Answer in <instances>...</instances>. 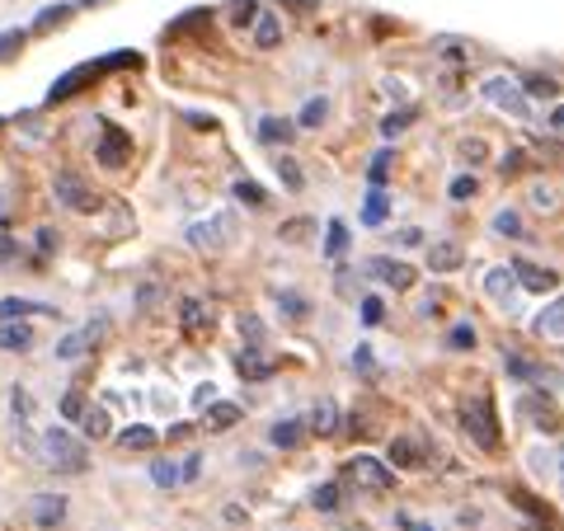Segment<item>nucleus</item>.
I'll return each mask as SVG.
<instances>
[{
    "instance_id": "f257e3e1",
    "label": "nucleus",
    "mask_w": 564,
    "mask_h": 531,
    "mask_svg": "<svg viewBox=\"0 0 564 531\" xmlns=\"http://www.w3.org/2000/svg\"><path fill=\"white\" fill-rule=\"evenodd\" d=\"M39 456H43L47 470H62V475H80L90 466V447H85V437H76L70 429H43Z\"/></svg>"
},
{
    "instance_id": "f03ea898",
    "label": "nucleus",
    "mask_w": 564,
    "mask_h": 531,
    "mask_svg": "<svg viewBox=\"0 0 564 531\" xmlns=\"http://www.w3.org/2000/svg\"><path fill=\"white\" fill-rule=\"evenodd\" d=\"M122 66H141V57H137V52H113V57H104V62H80L76 71H66V76L52 80L47 104H66L70 95H80L85 85H95L104 71H122Z\"/></svg>"
},
{
    "instance_id": "7ed1b4c3",
    "label": "nucleus",
    "mask_w": 564,
    "mask_h": 531,
    "mask_svg": "<svg viewBox=\"0 0 564 531\" xmlns=\"http://www.w3.org/2000/svg\"><path fill=\"white\" fill-rule=\"evenodd\" d=\"M480 95H485L499 113H508V118H518V122L532 118V99L522 95V85H518L513 76H489V80L480 85Z\"/></svg>"
},
{
    "instance_id": "20e7f679",
    "label": "nucleus",
    "mask_w": 564,
    "mask_h": 531,
    "mask_svg": "<svg viewBox=\"0 0 564 531\" xmlns=\"http://www.w3.org/2000/svg\"><path fill=\"white\" fill-rule=\"evenodd\" d=\"M231 240H236V212H212L207 221H193V226H188V245H193V250L217 254V250H226Z\"/></svg>"
},
{
    "instance_id": "39448f33",
    "label": "nucleus",
    "mask_w": 564,
    "mask_h": 531,
    "mask_svg": "<svg viewBox=\"0 0 564 531\" xmlns=\"http://www.w3.org/2000/svg\"><path fill=\"white\" fill-rule=\"evenodd\" d=\"M462 433L475 442V447H485V452H499V419H494V404H489L485 395L462 410Z\"/></svg>"
},
{
    "instance_id": "423d86ee",
    "label": "nucleus",
    "mask_w": 564,
    "mask_h": 531,
    "mask_svg": "<svg viewBox=\"0 0 564 531\" xmlns=\"http://www.w3.org/2000/svg\"><path fill=\"white\" fill-rule=\"evenodd\" d=\"M52 198L70 212H99V193L90 188V180H80L76 170H57L52 174Z\"/></svg>"
},
{
    "instance_id": "0eeeda50",
    "label": "nucleus",
    "mask_w": 564,
    "mask_h": 531,
    "mask_svg": "<svg viewBox=\"0 0 564 531\" xmlns=\"http://www.w3.org/2000/svg\"><path fill=\"white\" fill-rule=\"evenodd\" d=\"M344 480H348V485H358V489L386 494V489H395V470L386 466V462H377V456L358 452V456H352V462L344 466Z\"/></svg>"
},
{
    "instance_id": "6e6552de",
    "label": "nucleus",
    "mask_w": 564,
    "mask_h": 531,
    "mask_svg": "<svg viewBox=\"0 0 564 531\" xmlns=\"http://www.w3.org/2000/svg\"><path fill=\"white\" fill-rule=\"evenodd\" d=\"M95 161L104 170H122L132 161V132L113 128V122H99V141H95Z\"/></svg>"
},
{
    "instance_id": "1a4fd4ad",
    "label": "nucleus",
    "mask_w": 564,
    "mask_h": 531,
    "mask_svg": "<svg viewBox=\"0 0 564 531\" xmlns=\"http://www.w3.org/2000/svg\"><path fill=\"white\" fill-rule=\"evenodd\" d=\"M104 334H109V321H95V325H85V329H70L66 339H57V348H52V353H57V362H80L85 353H90L104 339Z\"/></svg>"
},
{
    "instance_id": "9d476101",
    "label": "nucleus",
    "mask_w": 564,
    "mask_h": 531,
    "mask_svg": "<svg viewBox=\"0 0 564 531\" xmlns=\"http://www.w3.org/2000/svg\"><path fill=\"white\" fill-rule=\"evenodd\" d=\"M362 269L372 273L381 288H395V292H410L414 288V269H410V263H400V259H391V254H372Z\"/></svg>"
},
{
    "instance_id": "9b49d317",
    "label": "nucleus",
    "mask_w": 564,
    "mask_h": 531,
    "mask_svg": "<svg viewBox=\"0 0 564 531\" xmlns=\"http://www.w3.org/2000/svg\"><path fill=\"white\" fill-rule=\"evenodd\" d=\"M29 518H33V527L57 531L66 522V494H33V499H29Z\"/></svg>"
},
{
    "instance_id": "f8f14e48",
    "label": "nucleus",
    "mask_w": 564,
    "mask_h": 531,
    "mask_svg": "<svg viewBox=\"0 0 564 531\" xmlns=\"http://www.w3.org/2000/svg\"><path fill=\"white\" fill-rule=\"evenodd\" d=\"M518 414H522V419H532L545 437H555V433H560V414H555V404L545 400V391L522 395V400H518Z\"/></svg>"
},
{
    "instance_id": "ddd939ff",
    "label": "nucleus",
    "mask_w": 564,
    "mask_h": 531,
    "mask_svg": "<svg viewBox=\"0 0 564 531\" xmlns=\"http://www.w3.org/2000/svg\"><path fill=\"white\" fill-rule=\"evenodd\" d=\"M33 315H52L57 321V306L33 296H0V321H33Z\"/></svg>"
},
{
    "instance_id": "4468645a",
    "label": "nucleus",
    "mask_w": 564,
    "mask_h": 531,
    "mask_svg": "<svg viewBox=\"0 0 564 531\" xmlns=\"http://www.w3.org/2000/svg\"><path fill=\"white\" fill-rule=\"evenodd\" d=\"M513 278L522 282L527 292H555L560 288V273L541 269V263H532V259H513Z\"/></svg>"
},
{
    "instance_id": "2eb2a0df",
    "label": "nucleus",
    "mask_w": 564,
    "mask_h": 531,
    "mask_svg": "<svg viewBox=\"0 0 564 531\" xmlns=\"http://www.w3.org/2000/svg\"><path fill=\"white\" fill-rule=\"evenodd\" d=\"M386 462L404 466V470H423V466H429V452H423V442H414V437H391V447H386Z\"/></svg>"
},
{
    "instance_id": "dca6fc26",
    "label": "nucleus",
    "mask_w": 564,
    "mask_h": 531,
    "mask_svg": "<svg viewBox=\"0 0 564 531\" xmlns=\"http://www.w3.org/2000/svg\"><path fill=\"white\" fill-rule=\"evenodd\" d=\"M250 39H254L259 52H273V47L282 43V14L259 10V14H254V24H250Z\"/></svg>"
},
{
    "instance_id": "f3484780",
    "label": "nucleus",
    "mask_w": 564,
    "mask_h": 531,
    "mask_svg": "<svg viewBox=\"0 0 564 531\" xmlns=\"http://www.w3.org/2000/svg\"><path fill=\"white\" fill-rule=\"evenodd\" d=\"M76 429H80L85 442H104V437L113 433V419H109V410H104V404H85V414L76 419Z\"/></svg>"
},
{
    "instance_id": "a211bd4d",
    "label": "nucleus",
    "mask_w": 564,
    "mask_h": 531,
    "mask_svg": "<svg viewBox=\"0 0 564 531\" xmlns=\"http://www.w3.org/2000/svg\"><path fill=\"white\" fill-rule=\"evenodd\" d=\"M485 292H489L494 301H499V306L513 311V306H518V278H513V269H489Z\"/></svg>"
},
{
    "instance_id": "6ab92c4d",
    "label": "nucleus",
    "mask_w": 564,
    "mask_h": 531,
    "mask_svg": "<svg viewBox=\"0 0 564 531\" xmlns=\"http://www.w3.org/2000/svg\"><path fill=\"white\" fill-rule=\"evenodd\" d=\"M33 344V325L29 321H0V353H29Z\"/></svg>"
},
{
    "instance_id": "aec40b11",
    "label": "nucleus",
    "mask_w": 564,
    "mask_h": 531,
    "mask_svg": "<svg viewBox=\"0 0 564 531\" xmlns=\"http://www.w3.org/2000/svg\"><path fill=\"white\" fill-rule=\"evenodd\" d=\"M236 371H240L245 381H263V377H273V371H278V362L273 358H259V344H250V348H240Z\"/></svg>"
},
{
    "instance_id": "412c9836",
    "label": "nucleus",
    "mask_w": 564,
    "mask_h": 531,
    "mask_svg": "<svg viewBox=\"0 0 564 531\" xmlns=\"http://www.w3.org/2000/svg\"><path fill=\"white\" fill-rule=\"evenodd\" d=\"M155 442H161V433H155L151 423H128V429L118 433V447L122 452H155Z\"/></svg>"
},
{
    "instance_id": "4be33fe9",
    "label": "nucleus",
    "mask_w": 564,
    "mask_h": 531,
    "mask_svg": "<svg viewBox=\"0 0 564 531\" xmlns=\"http://www.w3.org/2000/svg\"><path fill=\"white\" fill-rule=\"evenodd\" d=\"M292 137H296V122L292 118H278V113L259 118V141H263V147H288Z\"/></svg>"
},
{
    "instance_id": "5701e85b",
    "label": "nucleus",
    "mask_w": 564,
    "mask_h": 531,
    "mask_svg": "<svg viewBox=\"0 0 564 531\" xmlns=\"http://www.w3.org/2000/svg\"><path fill=\"white\" fill-rule=\"evenodd\" d=\"M462 245L456 240H433V250H429V269L433 273H452V269H462Z\"/></svg>"
},
{
    "instance_id": "b1692460",
    "label": "nucleus",
    "mask_w": 564,
    "mask_h": 531,
    "mask_svg": "<svg viewBox=\"0 0 564 531\" xmlns=\"http://www.w3.org/2000/svg\"><path fill=\"white\" fill-rule=\"evenodd\" d=\"M203 414H207V429L212 433H226L231 423H240V404H231V400H212V404H203Z\"/></svg>"
},
{
    "instance_id": "393cba45",
    "label": "nucleus",
    "mask_w": 564,
    "mask_h": 531,
    "mask_svg": "<svg viewBox=\"0 0 564 531\" xmlns=\"http://www.w3.org/2000/svg\"><path fill=\"white\" fill-rule=\"evenodd\" d=\"M306 433H321V437L339 433V404H334V400H321V404H315L311 419H306Z\"/></svg>"
},
{
    "instance_id": "a878e982",
    "label": "nucleus",
    "mask_w": 564,
    "mask_h": 531,
    "mask_svg": "<svg viewBox=\"0 0 564 531\" xmlns=\"http://www.w3.org/2000/svg\"><path fill=\"white\" fill-rule=\"evenodd\" d=\"M273 447H282V452H292V447H302V437H306V419H282V423H273Z\"/></svg>"
},
{
    "instance_id": "bb28decb",
    "label": "nucleus",
    "mask_w": 564,
    "mask_h": 531,
    "mask_svg": "<svg viewBox=\"0 0 564 531\" xmlns=\"http://www.w3.org/2000/svg\"><path fill=\"white\" fill-rule=\"evenodd\" d=\"M536 334H545V339H564V296H555L551 306L536 315Z\"/></svg>"
},
{
    "instance_id": "cd10ccee",
    "label": "nucleus",
    "mask_w": 564,
    "mask_h": 531,
    "mask_svg": "<svg viewBox=\"0 0 564 531\" xmlns=\"http://www.w3.org/2000/svg\"><path fill=\"white\" fill-rule=\"evenodd\" d=\"M180 311H184V334H207V329H212V311L203 306L198 296H188Z\"/></svg>"
},
{
    "instance_id": "c85d7f7f",
    "label": "nucleus",
    "mask_w": 564,
    "mask_h": 531,
    "mask_svg": "<svg viewBox=\"0 0 564 531\" xmlns=\"http://www.w3.org/2000/svg\"><path fill=\"white\" fill-rule=\"evenodd\" d=\"M273 170H278V180H282V188H288V193H302L306 188V174H302V165H296L288 151L273 161Z\"/></svg>"
},
{
    "instance_id": "c756f323",
    "label": "nucleus",
    "mask_w": 564,
    "mask_h": 531,
    "mask_svg": "<svg viewBox=\"0 0 564 531\" xmlns=\"http://www.w3.org/2000/svg\"><path fill=\"white\" fill-rule=\"evenodd\" d=\"M386 217H391V198H386L381 188H372V193H367V203H362V221L367 226H381Z\"/></svg>"
},
{
    "instance_id": "7c9ffc66",
    "label": "nucleus",
    "mask_w": 564,
    "mask_h": 531,
    "mask_svg": "<svg viewBox=\"0 0 564 531\" xmlns=\"http://www.w3.org/2000/svg\"><path fill=\"white\" fill-rule=\"evenodd\" d=\"M325 118H329V99H325V95H315V99H306V109L296 113V128H306V132H311V128H321Z\"/></svg>"
},
{
    "instance_id": "2f4dec72",
    "label": "nucleus",
    "mask_w": 564,
    "mask_h": 531,
    "mask_svg": "<svg viewBox=\"0 0 564 531\" xmlns=\"http://www.w3.org/2000/svg\"><path fill=\"white\" fill-rule=\"evenodd\" d=\"M339 499H344V485L329 480V485H321V489L311 494V508L315 512H339Z\"/></svg>"
},
{
    "instance_id": "473e14b6",
    "label": "nucleus",
    "mask_w": 564,
    "mask_h": 531,
    "mask_svg": "<svg viewBox=\"0 0 564 531\" xmlns=\"http://www.w3.org/2000/svg\"><path fill=\"white\" fill-rule=\"evenodd\" d=\"M518 85H522L527 99H555V95H560V85H555L551 76H522Z\"/></svg>"
},
{
    "instance_id": "72a5a7b5",
    "label": "nucleus",
    "mask_w": 564,
    "mask_h": 531,
    "mask_svg": "<svg viewBox=\"0 0 564 531\" xmlns=\"http://www.w3.org/2000/svg\"><path fill=\"white\" fill-rule=\"evenodd\" d=\"M344 250H348V226L334 217V221L325 226V254H329V259H339Z\"/></svg>"
},
{
    "instance_id": "f704fd0d",
    "label": "nucleus",
    "mask_w": 564,
    "mask_h": 531,
    "mask_svg": "<svg viewBox=\"0 0 564 531\" xmlns=\"http://www.w3.org/2000/svg\"><path fill=\"white\" fill-rule=\"evenodd\" d=\"M151 480L161 485V489H174V485H184V475H180V462H165V456H161V462L151 466Z\"/></svg>"
},
{
    "instance_id": "c9c22d12",
    "label": "nucleus",
    "mask_w": 564,
    "mask_h": 531,
    "mask_svg": "<svg viewBox=\"0 0 564 531\" xmlns=\"http://www.w3.org/2000/svg\"><path fill=\"white\" fill-rule=\"evenodd\" d=\"M236 198H240L245 207H254V212H259V207H269V193H263L254 180H236Z\"/></svg>"
},
{
    "instance_id": "e433bc0d",
    "label": "nucleus",
    "mask_w": 564,
    "mask_h": 531,
    "mask_svg": "<svg viewBox=\"0 0 564 531\" xmlns=\"http://www.w3.org/2000/svg\"><path fill=\"white\" fill-rule=\"evenodd\" d=\"M254 14H259V0H231V14H226V20H231L236 29H250Z\"/></svg>"
},
{
    "instance_id": "4c0bfd02",
    "label": "nucleus",
    "mask_w": 564,
    "mask_h": 531,
    "mask_svg": "<svg viewBox=\"0 0 564 531\" xmlns=\"http://www.w3.org/2000/svg\"><path fill=\"white\" fill-rule=\"evenodd\" d=\"M414 118H419V109H400V113H386V118H381V137H400V132L410 128Z\"/></svg>"
},
{
    "instance_id": "58836bf2",
    "label": "nucleus",
    "mask_w": 564,
    "mask_h": 531,
    "mask_svg": "<svg viewBox=\"0 0 564 531\" xmlns=\"http://www.w3.org/2000/svg\"><path fill=\"white\" fill-rule=\"evenodd\" d=\"M70 20V6H47L39 20H33V33H47V29H57V24H66Z\"/></svg>"
},
{
    "instance_id": "ea45409f",
    "label": "nucleus",
    "mask_w": 564,
    "mask_h": 531,
    "mask_svg": "<svg viewBox=\"0 0 564 531\" xmlns=\"http://www.w3.org/2000/svg\"><path fill=\"white\" fill-rule=\"evenodd\" d=\"M24 43H29V29H6V33H0V62H10Z\"/></svg>"
},
{
    "instance_id": "a19ab883",
    "label": "nucleus",
    "mask_w": 564,
    "mask_h": 531,
    "mask_svg": "<svg viewBox=\"0 0 564 531\" xmlns=\"http://www.w3.org/2000/svg\"><path fill=\"white\" fill-rule=\"evenodd\" d=\"M367 180H372V188H381L386 180H391V151H377L372 165H367Z\"/></svg>"
},
{
    "instance_id": "79ce46f5",
    "label": "nucleus",
    "mask_w": 564,
    "mask_h": 531,
    "mask_svg": "<svg viewBox=\"0 0 564 531\" xmlns=\"http://www.w3.org/2000/svg\"><path fill=\"white\" fill-rule=\"evenodd\" d=\"M494 231H499V236H522V217L513 207H503L499 217H494Z\"/></svg>"
},
{
    "instance_id": "37998d69",
    "label": "nucleus",
    "mask_w": 564,
    "mask_h": 531,
    "mask_svg": "<svg viewBox=\"0 0 564 531\" xmlns=\"http://www.w3.org/2000/svg\"><path fill=\"white\" fill-rule=\"evenodd\" d=\"M85 404H90V400H85L80 391H70V395H62V404H57V410H62V419H66V423H76V419L85 414Z\"/></svg>"
},
{
    "instance_id": "c03bdc74",
    "label": "nucleus",
    "mask_w": 564,
    "mask_h": 531,
    "mask_svg": "<svg viewBox=\"0 0 564 531\" xmlns=\"http://www.w3.org/2000/svg\"><path fill=\"white\" fill-rule=\"evenodd\" d=\"M447 193H452L456 203H466V198H475V193H480V184H475V174H456Z\"/></svg>"
},
{
    "instance_id": "a18cd8bd",
    "label": "nucleus",
    "mask_w": 564,
    "mask_h": 531,
    "mask_svg": "<svg viewBox=\"0 0 564 531\" xmlns=\"http://www.w3.org/2000/svg\"><path fill=\"white\" fill-rule=\"evenodd\" d=\"M386 321V301L381 296H362V325H381Z\"/></svg>"
},
{
    "instance_id": "49530a36",
    "label": "nucleus",
    "mask_w": 564,
    "mask_h": 531,
    "mask_svg": "<svg viewBox=\"0 0 564 531\" xmlns=\"http://www.w3.org/2000/svg\"><path fill=\"white\" fill-rule=\"evenodd\" d=\"M437 52H443L447 62H466V57H470V47L456 43V39H437Z\"/></svg>"
},
{
    "instance_id": "de8ad7c7",
    "label": "nucleus",
    "mask_w": 564,
    "mask_h": 531,
    "mask_svg": "<svg viewBox=\"0 0 564 531\" xmlns=\"http://www.w3.org/2000/svg\"><path fill=\"white\" fill-rule=\"evenodd\" d=\"M485 155H489V147H485V141H480V137H470V141H462V161H470V165H480V161H485Z\"/></svg>"
},
{
    "instance_id": "09e8293b",
    "label": "nucleus",
    "mask_w": 564,
    "mask_h": 531,
    "mask_svg": "<svg viewBox=\"0 0 564 531\" xmlns=\"http://www.w3.org/2000/svg\"><path fill=\"white\" fill-rule=\"evenodd\" d=\"M522 165H527V155H522V151H508L503 161H499V174L508 180V174H522Z\"/></svg>"
},
{
    "instance_id": "8fccbe9b",
    "label": "nucleus",
    "mask_w": 564,
    "mask_h": 531,
    "mask_svg": "<svg viewBox=\"0 0 564 531\" xmlns=\"http://www.w3.org/2000/svg\"><path fill=\"white\" fill-rule=\"evenodd\" d=\"M447 344H452V348H475V329H470V325H456V329L447 334Z\"/></svg>"
},
{
    "instance_id": "3c124183",
    "label": "nucleus",
    "mask_w": 564,
    "mask_h": 531,
    "mask_svg": "<svg viewBox=\"0 0 564 531\" xmlns=\"http://www.w3.org/2000/svg\"><path fill=\"white\" fill-rule=\"evenodd\" d=\"M278 306H282V311H292V315H306V296H296V292H278Z\"/></svg>"
},
{
    "instance_id": "603ef678",
    "label": "nucleus",
    "mask_w": 564,
    "mask_h": 531,
    "mask_svg": "<svg viewBox=\"0 0 564 531\" xmlns=\"http://www.w3.org/2000/svg\"><path fill=\"white\" fill-rule=\"evenodd\" d=\"M10 410H14V419H29V414H33L29 391H14V395H10Z\"/></svg>"
},
{
    "instance_id": "864d4df0",
    "label": "nucleus",
    "mask_w": 564,
    "mask_h": 531,
    "mask_svg": "<svg viewBox=\"0 0 564 531\" xmlns=\"http://www.w3.org/2000/svg\"><path fill=\"white\" fill-rule=\"evenodd\" d=\"M555 198H560V193H555V188H545V184L532 188V203H536V207H555Z\"/></svg>"
},
{
    "instance_id": "5fc2aeb1",
    "label": "nucleus",
    "mask_w": 564,
    "mask_h": 531,
    "mask_svg": "<svg viewBox=\"0 0 564 531\" xmlns=\"http://www.w3.org/2000/svg\"><path fill=\"white\" fill-rule=\"evenodd\" d=\"M352 367H358V371H372V348H367V344L352 348Z\"/></svg>"
},
{
    "instance_id": "6e6d98bb",
    "label": "nucleus",
    "mask_w": 564,
    "mask_h": 531,
    "mask_svg": "<svg viewBox=\"0 0 564 531\" xmlns=\"http://www.w3.org/2000/svg\"><path fill=\"white\" fill-rule=\"evenodd\" d=\"M180 475H184V480H198V475H203V456H188V462H180Z\"/></svg>"
},
{
    "instance_id": "4d7b16f0",
    "label": "nucleus",
    "mask_w": 564,
    "mask_h": 531,
    "mask_svg": "<svg viewBox=\"0 0 564 531\" xmlns=\"http://www.w3.org/2000/svg\"><path fill=\"white\" fill-rule=\"evenodd\" d=\"M212 400H217V386H212V381H203L198 391H193V404H198V410H203V404H212Z\"/></svg>"
},
{
    "instance_id": "13d9d810",
    "label": "nucleus",
    "mask_w": 564,
    "mask_h": 531,
    "mask_svg": "<svg viewBox=\"0 0 564 531\" xmlns=\"http://www.w3.org/2000/svg\"><path fill=\"white\" fill-rule=\"evenodd\" d=\"M10 259H20V245H14L10 236H0V263H10Z\"/></svg>"
},
{
    "instance_id": "bf43d9fd",
    "label": "nucleus",
    "mask_w": 564,
    "mask_h": 531,
    "mask_svg": "<svg viewBox=\"0 0 564 531\" xmlns=\"http://www.w3.org/2000/svg\"><path fill=\"white\" fill-rule=\"evenodd\" d=\"M311 231V221H288L282 226V240H296V236H306Z\"/></svg>"
},
{
    "instance_id": "052dcab7",
    "label": "nucleus",
    "mask_w": 564,
    "mask_h": 531,
    "mask_svg": "<svg viewBox=\"0 0 564 531\" xmlns=\"http://www.w3.org/2000/svg\"><path fill=\"white\" fill-rule=\"evenodd\" d=\"M240 334H245L250 344H259V339H263V325H259V321H240Z\"/></svg>"
},
{
    "instance_id": "680f3d73",
    "label": "nucleus",
    "mask_w": 564,
    "mask_h": 531,
    "mask_svg": "<svg viewBox=\"0 0 564 531\" xmlns=\"http://www.w3.org/2000/svg\"><path fill=\"white\" fill-rule=\"evenodd\" d=\"M419 240H423V231H414V226H410V231H400V236H395V245H404V250H414Z\"/></svg>"
},
{
    "instance_id": "e2e57ef3",
    "label": "nucleus",
    "mask_w": 564,
    "mask_h": 531,
    "mask_svg": "<svg viewBox=\"0 0 564 531\" xmlns=\"http://www.w3.org/2000/svg\"><path fill=\"white\" fill-rule=\"evenodd\" d=\"M39 250H43V254H52V250H57V236H52V231H47V226H43V231H39Z\"/></svg>"
},
{
    "instance_id": "0e129e2a",
    "label": "nucleus",
    "mask_w": 564,
    "mask_h": 531,
    "mask_svg": "<svg viewBox=\"0 0 564 531\" xmlns=\"http://www.w3.org/2000/svg\"><path fill=\"white\" fill-rule=\"evenodd\" d=\"M188 122H193V128H198V132H212V128H217V122L203 118V113H188Z\"/></svg>"
},
{
    "instance_id": "69168bd1",
    "label": "nucleus",
    "mask_w": 564,
    "mask_h": 531,
    "mask_svg": "<svg viewBox=\"0 0 564 531\" xmlns=\"http://www.w3.org/2000/svg\"><path fill=\"white\" fill-rule=\"evenodd\" d=\"M400 527H404V531H433V527H423V522H414V518H400Z\"/></svg>"
},
{
    "instance_id": "338daca9",
    "label": "nucleus",
    "mask_w": 564,
    "mask_h": 531,
    "mask_svg": "<svg viewBox=\"0 0 564 531\" xmlns=\"http://www.w3.org/2000/svg\"><path fill=\"white\" fill-rule=\"evenodd\" d=\"M551 128H560V132H564V104H560V109L551 113Z\"/></svg>"
},
{
    "instance_id": "774afa93",
    "label": "nucleus",
    "mask_w": 564,
    "mask_h": 531,
    "mask_svg": "<svg viewBox=\"0 0 564 531\" xmlns=\"http://www.w3.org/2000/svg\"><path fill=\"white\" fill-rule=\"evenodd\" d=\"M80 6H104V0H80Z\"/></svg>"
}]
</instances>
